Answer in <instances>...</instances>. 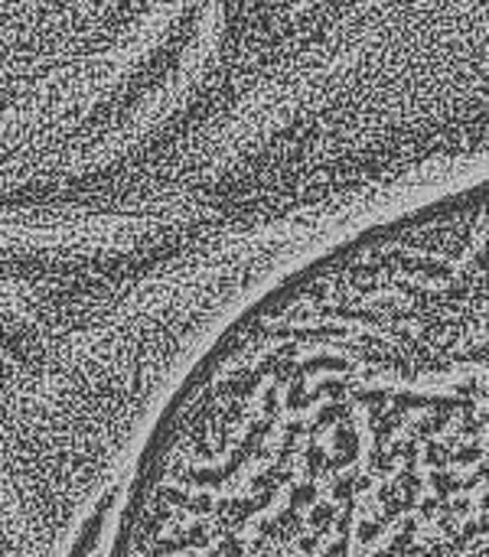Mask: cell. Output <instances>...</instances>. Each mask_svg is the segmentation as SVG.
Returning <instances> with one entry per match:
<instances>
[{"instance_id":"1","label":"cell","mask_w":489,"mask_h":557,"mask_svg":"<svg viewBox=\"0 0 489 557\" xmlns=\"http://www.w3.org/2000/svg\"><path fill=\"white\" fill-rule=\"evenodd\" d=\"M157 454L186 557H489V180L271 284Z\"/></svg>"}]
</instances>
